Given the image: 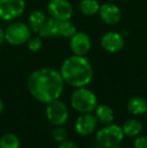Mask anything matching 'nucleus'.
I'll return each instance as SVG.
<instances>
[{
  "instance_id": "nucleus-1",
  "label": "nucleus",
  "mask_w": 147,
  "mask_h": 148,
  "mask_svg": "<svg viewBox=\"0 0 147 148\" xmlns=\"http://www.w3.org/2000/svg\"><path fill=\"white\" fill-rule=\"evenodd\" d=\"M65 81L59 71L53 68H40L34 71L27 79V90L36 100L46 105L59 99L65 90Z\"/></svg>"
},
{
  "instance_id": "nucleus-2",
  "label": "nucleus",
  "mask_w": 147,
  "mask_h": 148,
  "mask_svg": "<svg viewBox=\"0 0 147 148\" xmlns=\"http://www.w3.org/2000/svg\"><path fill=\"white\" fill-rule=\"evenodd\" d=\"M59 73L66 84L75 89L87 87L94 78L92 64L86 56H70L62 62Z\"/></svg>"
},
{
  "instance_id": "nucleus-3",
  "label": "nucleus",
  "mask_w": 147,
  "mask_h": 148,
  "mask_svg": "<svg viewBox=\"0 0 147 148\" xmlns=\"http://www.w3.org/2000/svg\"><path fill=\"white\" fill-rule=\"evenodd\" d=\"M71 106L81 114L93 113L98 106V98L92 90L87 87L76 88L70 98Z\"/></svg>"
},
{
  "instance_id": "nucleus-4",
  "label": "nucleus",
  "mask_w": 147,
  "mask_h": 148,
  "mask_svg": "<svg viewBox=\"0 0 147 148\" xmlns=\"http://www.w3.org/2000/svg\"><path fill=\"white\" fill-rule=\"evenodd\" d=\"M125 135L122 130V127L113 123L104 125L96 132L97 143L103 148H110L120 145Z\"/></svg>"
},
{
  "instance_id": "nucleus-5",
  "label": "nucleus",
  "mask_w": 147,
  "mask_h": 148,
  "mask_svg": "<svg viewBox=\"0 0 147 148\" xmlns=\"http://www.w3.org/2000/svg\"><path fill=\"white\" fill-rule=\"evenodd\" d=\"M5 32V41L9 45L18 47L25 45L28 39L31 37V29L28 24L20 21H14L10 23L4 30Z\"/></svg>"
},
{
  "instance_id": "nucleus-6",
  "label": "nucleus",
  "mask_w": 147,
  "mask_h": 148,
  "mask_svg": "<svg viewBox=\"0 0 147 148\" xmlns=\"http://www.w3.org/2000/svg\"><path fill=\"white\" fill-rule=\"evenodd\" d=\"M45 117L53 126H64L70 117L67 104L59 99L47 103L45 108Z\"/></svg>"
},
{
  "instance_id": "nucleus-7",
  "label": "nucleus",
  "mask_w": 147,
  "mask_h": 148,
  "mask_svg": "<svg viewBox=\"0 0 147 148\" xmlns=\"http://www.w3.org/2000/svg\"><path fill=\"white\" fill-rule=\"evenodd\" d=\"M25 7L24 0H0V19L12 21L23 14Z\"/></svg>"
},
{
  "instance_id": "nucleus-8",
  "label": "nucleus",
  "mask_w": 147,
  "mask_h": 148,
  "mask_svg": "<svg viewBox=\"0 0 147 148\" xmlns=\"http://www.w3.org/2000/svg\"><path fill=\"white\" fill-rule=\"evenodd\" d=\"M49 16L57 20H69L74 14V8L68 0H49L47 3Z\"/></svg>"
},
{
  "instance_id": "nucleus-9",
  "label": "nucleus",
  "mask_w": 147,
  "mask_h": 148,
  "mask_svg": "<svg viewBox=\"0 0 147 148\" xmlns=\"http://www.w3.org/2000/svg\"><path fill=\"white\" fill-rule=\"evenodd\" d=\"M98 120L92 113L81 114L75 122V130L80 136H90L96 132L98 127Z\"/></svg>"
},
{
  "instance_id": "nucleus-10",
  "label": "nucleus",
  "mask_w": 147,
  "mask_h": 148,
  "mask_svg": "<svg viewBox=\"0 0 147 148\" xmlns=\"http://www.w3.org/2000/svg\"><path fill=\"white\" fill-rule=\"evenodd\" d=\"M92 47V40L88 33L84 31H77L70 38V49L73 55L86 56Z\"/></svg>"
},
{
  "instance_id": "nucleus-11",
  "label": "nucleus",
  "mask_w": 147,
  "mask_h": 148,
  "mask_svg": "<svg viewBox=\"0 0 147 148\" xmlns=\"http://www.w3.org/2000/svg\"><path fill=\"white\" fill-rule=\"evenodd\" d=\"M124 45H125L124 37L117 31H109L105 33L101 38V47H103V49L111 53L122 51Z\"/></svg>"
},
{
  "instance_id": "nucleus-12",
  "label": "nucleus",
  "mask_w": 147,
  "mask_h": 148,
  "mask_svg": "<svg viewBox=\"0 0 147 148\" xmlns=\"http://www.w3.org/2000/svg\"><path fill=\"white\" fill-rule=\"evenodd\" d=\"M98 13L102 21L106 24H109V25L117 24L122 17L120 8L112 2H106V3L102 4L100 6Z\"/></svg>"
},
{
  "instance_id": "nucleus-13",
  "label": "nucleus",
  "mask_w": 147,
  "mask_h": 148,
  "mask_svg": "<svg viewBox=\"0 0 147 148\" xmlns=\"http://www.w3.org/2000/svg\"><path fill=\"white\" fill-rule=\"evenodd\" d=\"M47 17L45 16L44 12L39 9H34V11L30 12L27 18V24L32 32L38 33L42 26L44 25Z\"/></svg>"
},
{
  "instance_id": "nucleus-14",
  "label": "nucleus",
  "mask_w": 147,
  "mask_h": 148,
  "mask_svg": "<svg viewBox=\"0 0 147 148\" xmlns=\"http://www.w3.org/2000/svg\"><path fill=\"white\" fill-rule=\"evenodd\" d=\"M127 109L134 116L144 115L147 113V101L142 97L134 96L127 102Z\"/></svg>"
},
{
  "instance_id": "nucleus-15",
  "label": "nucleus",
  "mask_w": 147,
  "mask_h": 148,
  "mask_svg": "<svg viewBox=\"0 0 147 148\" xmlns=\"http://www.w3.org/2000/svg\"><path fill=\"white\" fill-rule=\"evenodd\" d=\"M95 116H96L97 120L99 123L103 125L111 124L114 121V111L112 110V108L108 105L105 104H100L97 106V108L95 109Z\"/></svg>"
},
{
  "instance_id": "nucleus-16",
  "label": "nucleus",
  "mask_w": 147,
  "mask_h": 148,
  "mask_svg": "<svg viewBox=\"0 0 147 148\" xmlns=\"http://www.w3.org/2000/svg\"><path fill=\"white\" fill-rule=\"evenodd\" d=\"M121 127L124 135L127 137H136L143 130V125H142L141 121L135 118L126 120Z\"/></svg>"
},
{
  "instance_id": "nucleus-17",
  "label": "nucleus",
  "mask_w": 147,
  "mask_h": 148,
  "mask_svg": "<svg viewBox=\"0 0 147 148\" xmlns=\"http://www.w3.org/2000/svg\"><path fill=\"white\" fill-rule=\"evenodd\" d=\"M37 34L40 37L49 38V37H57L59 36V20L55 19L53 17H49L46 19L44 25L40 29Z\"/></svg>"
},
{
  "instance_id": "nucleus-18",
  "label": "nucleus",
  "mask_w": 147,
  "mask_h": 148,
  "mask_svg": "<svg viewBox=\"0 0 147 148\" xmlns=\"http://www.w3.org/2000/svg\"><path fill=\"white\" fill-rule=\"evenodd\" d=\"M100 6L101 5L97 0H82L79 5V9L84 15L92 16L98 13Z\"/></svg>"
},
{
  "instance_id": "nucleus-19",
  "label": "nucleus",
  "mask_w": 147,
  "mask_h": 148,
  "mask_svg": "<svg viewBox=\"0 0 147 148\" xmlns=\"http://www.w3.org/2000/svg\"><path fill=\"white\" fill-rule=\"evenodd\" d=\"M20 140L14 133H5L0 138V148H19Z\"/></svg>"
},
{
  "instance_id": "nucleus-20",
  "label": "nucleus",
  "mask_w": 147,
  "mask_h": 148,
  "mask_svg": "<svg viewBox=\"0 0 147 148\" xmlns=\"http://www.w3.org/2000/svg\"><path fill=\"white\" fill-rule=\"evenodd\" d=\"M77 27L75 25L74 22L69 20H59V36L67 37V38H71L72 36L77 32Z\"/></svg>"
},
{
  "instance_id": "nucleus-21",
  "label": "nucleus",
  "mask_w": 147,
  "mask_h": 148,
  "mask_svg": "<svg viewBox=\"0 0 147 148\" xmlns=\"http://www.w3.org/2000/svg\"><path fill=\"white\" fill-rule=\"evenodd\" d=\"M51 136L55 142H64L68 138V131L63 126H55L53 132H51Z\"/></svg>"
},
{
  "instance_id": "nucleus-22",
  "label": "nucleus",
  "mask_w": 147,
  "mask_h": 148,
  "mask_svg": "<svg viewBox=\"0 0 147 148\" xmlns=\"http://www.w3.org/2000/svg\"><path fill=\"white\" fill-rule=\"evenodd\" d=\"M27 45V47L30 51L32 53H36V51H39L42 47V39L39 36H31L28 41L26 42Z\"/></svg>"
},
{
  "instance_id": "nucleus-23",
  "label": "nucleus",
  "mask_w": 147,
  "mask_h": 148,
  "mask_svg": "<svg viewBox=\"0 0 147 148\" xmlns=\"http://www.w3.org/2000/svg\"><path fill=\"white\" fill-rule=\"evenodd\" d=\"M134 148H147V136L138 135L135 137L133 142Z\"/></svg>"
},
{
  "instance_id": "nucleus-24",
  "label": "nucleus",
  "mask_w": 147,
  "mask_h": 148,
  "mask_svg": "<svg viewBox=\"0 0 147 148\" xmlns=\"http://www.w3.org/2000/svg\"><path fill=\"white\" fill-rule=\"evenodd\" d=\"M57 148H79V147L76 143L73 142V141L66 140V141H64V142L59 143Z\"/></svg>"
},
{
  "instance_id": "nucleus-25",
  "label": "nucleus",
  "mask_w": 147,
  "mask_h": 148,
  "mask_svg": "<svg viewBox=\"0 0 147 148\" xmlns=\"http://www.w3.org/2000/svg\"><path fill=\"white\" fill-rule=\"evenodd\" d=\"M4 41H5V32H4L3 28L0 27V47L3 45Z\"/></svg>"
},
{
  "instance_id": "nucleus-26",
  "label": "nucleus",
  "mask_w": 147,
  "mask_h": 148,
  "mask_svg": "<svg viewBox=\"0 0 147 148\" xmlns=\"http://www.w3.org/2000/svg\"><path fill=\"white\" fill-rule=\"evenodd\" d=\"M3 110H4V104H3V101L0 99V114L3 112Z\"/></svg>"
},
{
  "instance_id": "nucleus-27",
  "label": "nucleus",
  "mask_w": 147,
  "mask_h": 148,
  "mask_svg": "<svg viewBox=\"0 0 147 148\" xmlns=\"http://www.w3.org/2000/svg\"><path fill=\"white\" fill-rule=\"evenodd\" d=\"M110 148H122L120 145H116V146H113V147H110Z\"/></svg>"
},
{
  "instance_id": "nucleus-28",
  "label": "nucleus",
  "mask_w": 147,
  "mask_h": 148,
  "mask_svg": "<svg viewBox=\"0 0 147 148\" xmlns=\"http://www.w3.org/2000/svg\"><path fill=\"white\" fill-rule=\"evenodd\" d=\"M146 123H147V113H146Z\"/></svg>"
}]
</instances>
